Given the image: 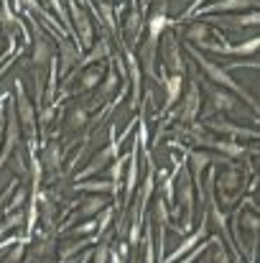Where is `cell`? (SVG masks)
Instances as JSON below:
<instances>
[{
  "label": "cell",
  "mask_w": 260,
  "mask_h": 263,
  "mask_svg": "<svg viewBox=\"0 0 260 263\" xmlns=\"http://www.w3.org/2000/svg\"><path fill=\"white\" fill-rule=\"evenodd\" d=\"M189 51L194 54V59L199 62V67L204 69V74H207V77H209L212 82H217V85H222V87L235 89L237 95H243V97H245V100H248V102H250V105L255 107V100H253V97H250V95H248L245 89H240V87H237V82H235V80L230 77V72H227V69H222V67H217V64H212V62H207V59H204L202 54H196L194 49H189Z\"/></svg>",
  "instance_id": "cell-1"
},
{
  "label": "cell",
  "mask_w": 260,
  "mask_h": 263,
  "mask_svg": "<svg viewBox=\"0 0 260 263\" xmlns=\"http://www.w3.org/2000/svg\"><path fill=\"white\" fill-rule=\"evenodd\" d=\"M245 8H255V0H219V3H212L202 10H191V13H230V10H245Z\"/></svg>",
  "instance_id": "cell-2"
},
{
  "label": "cell",
  "mask_w": 260,
  "mask_h": 263,
  "mask_svg": "<svg viewBox=\"0 0 260 263\" xmlns=\"http://www.w3.org/2000/svg\"><path fill=\"white\" fill-rule=\"evenodd\" d=\"M72 18H74V26H77V33H79V41L89 46L92 44V23L87 18V13H82L77 8V3H72Z\"/></svg>",
  "instance_id": "cell-3"
},
{
  "label": "cell",
  "mask_w": 260,
  "mask_h": 263,
  "mask_svg": "<svg viewBox=\"0 0 260 263\" xmlns=\"http://www.w3.org/2000/svg\"><path fill=\"white\" fill-rule=\"evenodd\" d=\"M164 64L171 69L173 74H181L184 72V64H181V54H178V44H176V39L173 36H169L166 39V51H164Z\"/></svg>",
  "instance_id": "cell-4"
},
{
  "label": "cell",
  "mask_w": 260,
  "mask_h": 263,
  "mask_svg": "<svg viewBox=\"0 0 260 263\" xmlns=\"http://www.w3.org/2000/svg\"><path fill=\"white\" fill-rule=\"evenodd\" d=\"M146 23H148V41L158 44V36H161V31L169 26V18H166V13H158V10H153V13H151V18H148Z\"/></svg>",
  "instance_id": "cell-5"
},
{
  "label": "cell",
  "mask_w": 260,
  "mask_h": 263,
  "mask_svg": "<svg viewBox=\"0 0 260 263\" xmlns=\"http://www.w3.org/2000/svg\"><path fill=\"white\" fill-rule=\"evenodd\" d=\"M51 59V41L36 31V46H33V64H46Z\"/></svg>",
  "instance_id": "cell-6"
},
{
  "label": "cell",
  "mask_w": 260,
  "mask_h": 263,
  "mask_svg": "<svg viewBox=\"0 0 260 263\" xmlns=\"http://www.w3.org/2000/svg\"><path fill=\"white\" fill-rule=\"evenodd\" d=\"M209 97L214 100V107H217V110L232 112V110L237 107V100H235L230 92H222V89H212V87H209Z\"/></svg>",
  "instance_id": "cell-7"
},
{
  "label": "cell",
  "mask_w": 260,
  "mask_h": 263,
  "mask_svg": "<svg viewBox=\"0 0 260 263\" xmlns=\"http://www.w3.org/2000/svg\"><path fill=\"white\" fill-rule=\"evenodd\" d=\"M204 233H207V215H204V225H202V230H199V233H194V235H191L189 240H184V243H181V248H178L176 253H171L169 258H164V263H173V261H178V258H181L184 253H189V251L194 248V243H199V240H202V235H204Z\"/></svg>",
  "instance_id": "cell-8"
},
{
  "label": "cell",
  "mask_w": 260,
  "mask_h": 263,
  "mask_svg": "<svg viewBox=\"0 0 260 263\" xmlns=\"http://www.w3.org/2000/svg\"><path fill=\"white\" fill-rule=\"evenodd\" d=\"M196 110H199V87H196V85H191L189 97H186V102H184V112H181V118H184L186 123H191V120H194V115H196Z\"/></svg>",
  "instance_id": "cell-9"
},
{
  "label": "cell",
  "mask_w": 260,
  "mask_h": 263,
  "mask_svg": "<svg viewBox=\"0 0 260 263\" xmlns=\"http://www.w3.org/2000/svg\"><path fill=\"white\" fill-rule=\"evenodd\" d=\"M15 89H18V107H21V118H23V123H26V128L33 133V110H31V102L26 100V95H23V87H21V82H15Z\"/></svg>",
  "instance_id": "cell-10"
},
{
  "label": "cell",
  "mask_w": 260,
  "mask_h": 263,
  "mask_svg": "<svg viewBox=\"0 0 260 263\" xmlns=\"http://www.w3.org/2000/svg\"><path fill=\"white\" fill-rule=\"evenodd\" d=\"M74 62H79V51H77V46H72L69 41H62V72L67 74V72L72 69Z\"/></svg>",
  "instance_id": "cell-11"
},
{
  "label": "cell",
  "mask_w": 260,
  "mask_h": 263,
  "mask_svg": "<svg viewBox=\"0 0 260 263\" xmlns=\"http://www.w3.org/2000/svg\"><path fill=\"white\" fill-rule=\"evenodd\" d=\"M209 128H212V130H219V133H230V136H255V130L237 128V125L225 123V120H209Z\"/></svg>",
  "instance_id": "cell-12"
},
{
  "label": "cell",
  "mask_w": 260,
  "mask_h": 263,
  "mask_svg": "<svg viewBox=\"0 0 260 263\" xmlns=\"http://www.w3.org/2000/svg\"><path fill=\"white\" fill-rule=\"evenodd\" d=\"M82 204H87V207H82L79 210V217H87V215H94L97 210H102L107 202H105V197L102 194H94V197H89L87 202H82Z\"/></svg>",
  "instance_id": "cell-13"
},
{
  "label": "cell",
  "mask_w": 260,
  "mask_h": 263,
  "mask_svg": "<svg viewBox=\"0 0 260 263\" xmlns=\"http://www.w3.org/2000/svg\"><path fill=\"white\" fill-rule=\"evenodd\" d=\"M207 36H209V28H207V23H194V26L186 31V39H189V41H194V44H202V41H207Z\"/></svg>",
  "instance_id": "cell-14"
},
{
  "label": "cell",
  "mask_w": 260,
  "mask_h": 263,
  "mask_svg": "<svg viewBox=\"0 0 260 263\" xmlns=\"http://www.w3.org/2000/svg\"><path fill=\"white\" fill-rule=\"evenodd\" d=\"M191 164H194V179L199 181V179H202V172H204L207 164H209V156H207L204 151H196V154H191Z\"/></svg>",
  "instance_id": "cell-15"
},
{
  "label": "cell",
  "mask_w": 260,
  "mask_h": 263,
  "mask_svg": "<svg viewBox=\"0 0 260 263\" xmlns=\"http://www.w3.org/2000/svg\"><path fill=\"white\" fill-rule=\"evenodd\" d=\"M110 54V44H107V39H102L97 46H94V51L87 57L85 62H82V67H87V64H92V62H97V59H102V57H107Z\"/></svg>",
  "instance_id": "cell-16"
},
{
  "label": "cell",
  "mask_w": 260,
  "mask_h": 263,
  "mask_svg": "<svg viewBox=\"0 0 260 263\" xmlns=\"http://www.w3.org/2000/svg\"><path fill=\"white\" fill-rule=\"evenodd\" d=\"M141 28H143L141 13H138V10H130V15H128V36H130V39H135Z\"/></svg>",
  "instance_id": "cell-17"
},
{
  "label": "cell",
  "mask_w": 260,
  "mask_h": 263,
  "mask_svg": "<svg viewBox=\"0 0 260 263\" xmlns=\"http://www.w3.org/2000/svg\"><path fill=\"white\" fill-rule=\"evenodd\" d=\"M237 181H240V172H237V169H230V172H225L222 179H219V189H235Z\"/></svg>",
  "instance_id": "cell-18"
},
{
  "label": "cell",
  "mask_w": 260,
  "mask_h": 263,
  "mask_svg": "<svg viewBox=\"0 0 260 263\" xmlns=\"http://www.w3.org/2000/svg\"><path fill=\"white\" fill-rule=\"evenodd\" d=\"M77 189H89V192H112L115 186L107 184V181H85V184H77Z\"/></svg>",
  "instance_id": "cell-19"
},
{
  "label": "cell",
  "mask_w": 260,
  "mask_h": 263,
  "mask_svg": "<svg viewBox=\"0 0 260 263\" xmlns=\"http://www.w3.org/2000/svg\"><path fill=\"white\" fill-rule=\"evenodd\" d=\"M99 77H102V69H99V67H94V69L85 72V77H82V87L92 89L94 85H97V80H99Z\"/></svg>",
  "instance_id": "cell-20"
},
{
  "label": "cell",
  "mask_w": 260,
  "mask_h": 263,
  "mask_svg": "<svg viewBox=\"0 0 260 263\" xmlns=\"http://www.w3.org/2000/svg\"><path fill=\"white\" fill-rule=\"evenodd\" d=\"M166 85H169V102H166V107H169V105H173V102H176V97H178V89H181V77H178V74H173Z\"/></svg>",
  "instance_id": "cell-21"
},
{
  "label": "cell",
  "mask_w": 260,
  "mask_h": 263,
  "mask_svg": "<svg viewBox=\"0 0 260 263\" xmlns=\"http://www.w3.org/2000/svg\"><path fill=\"white\" fill-rule=\"evenodd\" d=\"M85 123H87V112L85 110H74V112H72V118H69V130L82 128Z\"/></svg>",
  "instance_id": "cell-22"
},
{
  "label": "cell",
  "mask_w": 260,
  "mask_h": 263,
  "mask_svg": "<svg viewBox=\"0 0 260 263\" xmlns=\"http://www.w3.org/2000/svg\"><path fill=\"white\" fill-rule=\"evenodd\" d=\"M46 166H49V169H56V166H59V148H56V146H51V148L46 151Z\"/></svg>",
  "instance_id": "cell-23"
},
{
  "label": "cell",
  "mask_w": 260,
  "mask_h": 263,
  "mask_svg": "<svg viewBox=\"0 0 260 263\" xmlns=\"http://www.w3.org/2000/svg\"><path fill=\"white\" fill-rule=\"evenodd\" d=\"M23 199H26V189H21V192H18V197H15V199H13V202H10V204L5 207V210L10 212V210H15V207H21V202H23Z\"/></svg>",
  "instance_id": "cell-24"
},
{
  "label": "cell",
  "mask_w": 260,
  "mask_h": 263,
  "mask_svg": "<svg viewBox=\"0 0 260 263\" xmlns=\"http://www.w3.org/2000/svg\"><path fill=\"white\" fill-rule=\"evenodd\" d=\"M202 248H204V246H202ZM202 248H199V251H202ZM199 251H196V253H191V256H186V261H178V263H191L196 256H199Z\"/></svg>",
  "instance_id": "cell-25"
},
{
  "label": "cell",
  "mask_w": 260,
  "mask_h": 263,
  "mask_svg": "<svg viewBox=\"0 0 260 263\" xmlns=\"http://www.w3.org/2000/svg\"><path fill=\"white\" fill-rule=\"evenodd\" d=\"M148 3H151V0H143V8H146V5H148Z\"/></svg>",
  "instance_id": "cell-26"
}]
</instances>
